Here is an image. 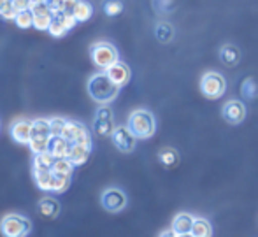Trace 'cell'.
Segmentation results:
<instances>
[{"mask_svg": "<svg viewBox=\"0 0 258 237\" xmlns=\"http://www.w3.org/2000/svg\"><path fill=\"white\" fill-rule=\"evenodd\" d=\"M86 90H88V95L92 100H95L100 105H105V104H111L112 100H116L121 86L116 85L105 71H100L88 79Z\"/></svg>", "mask_w": 258, "mask_h": 237, "instance_id": "cell-1", "label": "cell"}, {"mask_svg": "<svg viewBox=\"0 0 258 237\" xmlns=\"http://www.w3.org/2000/svg\"><path fill=\"white\" fill-rule=\"evenodd\" d=\"M126 127L137 139H151L156 132V120L153 112L148 109H136L130 112Z\"/></svg>", "mask_w": 258, "mask_h": 237, "instance_id": "cell-2", "label": "cell"}, {"mask_svg": "<svg viewBox=\"0 0 258 237\" xmlns=\"http://www.w3.org/2000/svg\"><path fill=\"white\" fill-rule=\"evenodd\" d=\"M30 232V218L21 213H7L0 220V234L4 237H28Z\"/></svg>", "mask_w": 258, "mask_h": 237, "instance_id": "cell-3", "label": "cell"}, {"mask_svg": "<svg viewBox=\"0 0 258 237\" xmlns=\"http://www.w3.org/2000/svg\"><path fill=\"white\" fill-rule=\"evenodd\" d=\"M90 58L100 71H107L112 64L119 60V53L114 44L107 41H99L90 46Z\"/></svg>", "mask_w": 258, "mask_h": 237, "instance_id": "cell-4", "label": "cell"}, {"mask_svg": "<svg viewBox=\"0 0 258 237\" xmlns=\"http://www.w3.org/2000/svg\"><path fill=\"white\" fill-rule=\"evenodd\" d=\"M201 92L206 98H211V100H218L223 97L227 92V81H225L223 74L216 71L206 72L201 78Z\"/></svg>", "mask_w": 258, "mask_h": 237, "instance_id": "cell-5", "label": "cell"}, {"mask_svg": "<svg viewBox=\"0 0 258 237\" xmlns=\"http://www.w3.org/2000/svg\"><path fill=\"white\" fill-rule=\"evenodd\" d=\"M100 206L104 207V211L111 214H118L121 211L126 209L128 206V197L118 187H109L100 193Z\"/></svg>", "mask_w": 258, "mask_h": 237, "instance_id": "cell-6", "label": "cell"}, {"mask_svg": "<svg viewBox=\"0 0 258 237\" xmlns=\"http://www.w3.org/2000/svg\"><path fill=\"white\" fill-rule=\"evenodd\" d=\"M114 129H116V125H114L112 109L109 107V104L100 105L95 111V118H93V130H95V134L100 137H111Z\"/></svg>", "mask_w": 258, "mask_h": 237, "instance_id": "cell-7", "label": "cell"}, {"mask_svg": "<svg viewBox=\"0 0 258 237\" xmlns=\"http://www.w3.org/2000/svg\"><path fill=\"white\" fill-rule=\"evenodd\" d=\"M61 136L67 141H71L72 144H92V136H90V130L86 129V125L81 122H74V120L65 122Z\"/></svg>", "mask_w": 258, "mask_h": 237, "instance_id": "cell-8", "label": "cell"}, {"mask_svg": "<svg viewBox=\"0 0 258 237\" xmlns=\"http://www.w3.org/2000/svg\"><path fill=\"white\" fill-rule=\"evenodd\" d=\"M111 141L114 148L121 153H132L137 146V137L132 134V130L126 125H118L114 132L111 134Z\"/></svg>", "mask_w": 258, "mask_h": 237, "instance_id": "cell-9", "label": "cell"}, {"mask_svg": "<svg viewBox=\"0 0 258 237\" xmlns=\"http://www.w3.org/2000/svg\"><path fill=\"white\" fill-rule=\"evenodd\" d=\"M246 105L242 104L237 98H232V100H227L221 107V118L228 123V125H241L246 120Z\"/></svg>", "mask_w": 258, "mask_h": 237, "instance_id": "cell-10", "label": "cell"}, {"mask_svg": "<svg viewBox=\"0 0 258 237\" xmlns=\"http://www.w3.org/2000/svg\"><path fill=\"white\" fill-rule=\"evenodd\" d=\"M76 25H78V21H76L74 16H69V14H65V13H54L53 23L48 32L51 37L60 39V37H63L67 32H71Z\"/></svg>", "mask_w": 258, "mask_h": 237, "instance_id": "cell-11", "label": "cell"}, {"mask_svg": "<svg viewBox=\"0 0 258 237\" xmlns=\"http://www.w3.org/2000/svg\"><path fill=\"white\" fill-rule=\"evenodd\" d=\"M32 129H34V120H18L11 125V137L18 144H27L30 142Z\"/></svg>", "mask_w": 258, "mask_h": 237, "instance_id": "cell-12", "label": "cell"}, {"mask_svg": "<svg viewBox=\"0 0 258 237\" xmlns=\"http://www.w3.org/2000/svg\"><path fill=\"white\" fill-rule=\"evenodd\" d=\"M105 72H107L109 78H111L118 86H121V88L125 85H128L130 78H132V71H130V67L121 60H118L116 64H112Z\"/></svg>", "mask_w": 258, "mask_h": 237, "instance_id": "cell-13", "label": "cell"}, {"mask_svg": "<svg viewBox=\"0 0 258 237\" xmlns=\"http://www.w3.org/2000/svg\"><path fill=\"white\" fill-rule=\"evenodd\" d=\"M37 211L41 216L48 218V220H54V218L60 216L61 204H60V200L54 199V197H42L37 204Z\"/></svg>", "mask_w": 258, "mask_h": 237, "instance_id": "cell-14", "label": "cell"}, {"mask_svg": "<svg viewBox=\"0 0 258 237\" xmlns=\"http://www.w3.org/2000/svg\"><path fill=\"white\" fill-rule=\"evenodd\" d=\"M71 148H72V142L65 139L63 136H51L48 151L51 153L54 158H67L69 153H71Z\"/></svg>", "mask_w": 258, "mask_h": 237, "instance_id": "cell-15", "label": "cell"}, {"mask_svg": "<svg viewBox=\"0 0 258 237\" xmlns=\"http://www.w3.org/2000/svg\"><path fill=\"white\" fill-rule=\"evenodd\" d=\"M194 221L195 216L191 213H177L172 220V230L176 232L177 235L181 234H190L191 228H194Z\"/></svg>", "mask_w": 258, "mask_h": 237, "instance_id": "cell-16", "label": "cell"}, {"mask_svg": "<svg viewBox=\"0 0 258 237\" xmlns=\"http://www.w3.org/2000/svg\"><path fill=\"white\" fill-rule=\"evenodd\" d=\"M90 155H92V144H72L71 153L67 158L74 163L76 167H81L88 162Z\"/></svg>", "mask_w": 258, "mask_h": 237, "instance_id": "cell-17", "label": "cell"}, {"mask_svg": "<svg viewBox=\"0 0 258 237\" xmlns=\"http://www.w3.org/2000/svg\"><path fill=\"white\" fill-rule=\"evenodd\" d=\"M220 60L227 67H235L241 62V49L235 44H223L220 47Z\"/></svg>", "mask_w": 258, "mask_h": 237, "instance_id": "cell-18", "label": "cell"}, {"mask_svg": "<svg viewBox=\"0 0 258 237\" xmlns=\"http://www.w3.org/2000/svg\"><path fill=\"white\" fill-rule=\"evenodd\" d=\"M179 153L174 148H162L158 151V162L162 163L165 169H174L179 165Z\"/></svg>", "mask_w": 258, "mask_h": 237, "instance_id": "cell-19", "label": "cell"}, {"mask_svg": "<svg viewBox=\"0 0 258 237\" xmlns=\"http://www.w3.org/2000/svg\"><path fill=\"white\" fill-rule=\"evenodd\" d=\"M32 176H34V183L39 190H42V192H49V190H51L53 170L32 169Z\"/></svg>", "mask_w": 258, "mask_h": 237, "instance_id": "cell-20", "label": "cell"}, {"mask_svg": "<svg viewBox=\"0 0 258 237\" xmlns=\"http://www.w3.org/2000/svg\"><path fill=\"white\" fill-rule=\"evenodd\" d=\"M155 37L158 39V42L167 44L174 39V27L167 21H158L155 25Z\"/></svg>", "mask_w": 258, "mask_h": 237, "instance_id": "cell-21", "label": "cell"}, {"mask_svg": "<svg viewBox=\"0 0 258 237\" xmlns=\"http://www.w3.org/2000/svg\"><path fill=\"white\" fill-rule=\"evenodd\" d=\"M56 162V158L51 155L49 151H44V153H37L34 155V160H32V169H44V170H53V165Z\"/></svg>", "mask_w": 258, "mask_h": 237, "instance_id": "cell-22", "label": "cell"}, {"mask_svg": "<svg viewBox=\"0 0 258 237\" xmlns=\"http://www.w3.org/2000/svg\"><path fill=\"white\" fill-rule=\"evenodd\" d=\"M93 16V6L88 2V0H79L78 7H76L74 11V18L78 23H85V21H88L90 18Z\"/></svg>", "mask_w": 258, "mask_h": 237, "instance_id": "cell-23", "label": "cell"}, {"mask_svg": "<svg viewBox=\"0 0 258 237\" xmlns=\"http://www.w3.org/2000/svg\"><path fill=\"white\" fill-rule=\"evenodd\" d=\"M34 13H32L30 9H25V11H18L16 16H14V23H16L18 28H21V30H28V28L34 27Z\"/></svg>", "mask_w": 258, "mask_h": 237, "instance_id": "cell-24", "label": "cell"}, {"mask_svg": "<svg viewBox=\"0 0 258 237\" xmlns=\"http://www.w3.org/2000/svg\"><path fill=\"white\" fill-rule=\"evenodd\" d=\"M191 234H194L195 237H213V227H211V223L206 220V218L195 216Z\"/></svg>", "mask_w": 258, "mask_h": 237, "instance_id": "cell-25", "label": "cell"}, {"mask_svg": "<svg viewBox=\"0 0 258 237\" xmlns=\"http://www.w3.org/2000/svg\"><path fill=\"white\" fill-rule=\"evenodd\" d=\"M69 187H71V176H67V174L53 172L51 190H49V192H53V193H63V192H67Z\"/></svg>", "mask_w": 258, "mask_h": 237, "instance_id": "cell-26", "label": "cell"}, {"mask_svg": "<svg viewBox=\"0 0 258 237\" xmlns=\"http://www.w3.org/2000/svg\"><path fill=\"white\" fill-rule=\"evenodd\" d=\"M49 139H51V136H32L30 142H28V148H30V151L34 153V155L44 153V151H48Z\"/></svg>", "mask_w": 258, "mask_h": 237, "instance_id": "cell-27", "label": "cell"}, {"mask_svg": "<svg viewBox=\"0 0 258 237\" xmlns=\"http://www.w3.org/2000/svg\"><path fill=\"white\" fill-rule=\"evenodd\" d=\"M241 95L246 100H255L258 97V85L253 78H246L241 85Z\"/></svg>", "mask_w": 258, "mask_h": 237, "instance_id": "cell-28", "label": "cell"}, {"mask_svg": "<svg viewBox=\"0 0 258 237\" xmlns=\"http://www.w3.org/2000/svg\"><path fill=\"white\" fill-rule=\"evenodd\" d=\"M102 11L105 16L116 18L123 13V2L121 0H104L102 2Z\"/></svg>", "mask_w": 258, "mask_h": 237, "instance_id": "cell-29", "label": "cell"}, {"mask_svg": "<svg viewBox=\"0 0 258 237\" xmlns=\"http://www.w3.org/2000/svg\"><path fill=\"white\" fill-rule=\"evenodd\" d=\"M74 169H76V165L69 158H56V162H54V165H53V172L67 174V176H72Z\"/></svg>", "mask_w": 258, "mask_h": 237, "instance_id": "cell-30", "label": "cell"}, {"mask_svg": "<svg viewBox=\"0 0 258 237\" xmlns=\"http://www.w3.org/2000/svg\"><path fill=\"white\" fill-rule=\"evenodd\" d=\"M16 7H14L13 0H0V18L7 21H13L14 16H16Z\"/></svg>", "mask_w": 258, "mask_h": 237, "instance_id": "cell-31", "label": "cell"}, {"mask_svg": "<svg viewBox=\"0 0 258 237\" xmlns=\"http://www.w3.org/2000/svg\"><path fill=\"white\" fill-rule=\"evenodd\" d=\"M53 16L54 14H42V16H34V28H37V30L41 32H48L49 27H51L53 23Z\"/></svg>", "mask_w": 258, "mask_h": 237, "instance_id": "cell-32", "label": "cell"}, {"mask_svg": "<svg viewBox=\"0 0 258 237\" xmlns=\"http://www.w3.org/2000/svg\"><path fill=\"white\" fill-rule=\"evenodd\" d=\"M65 118H60V116H54V118H49V125H51V134L53 136H61V130L65 127Z\"/></svg>", "mask_w": 258, "mask_h": 237, "instance_id": "cell-33", "label": "cell"}, {"mask_svg": "<svg viewBox=\"0 0 258 237\" xmlns=\"http://www.w3.org/2000/svg\"><path fill=\"white\" fill-rule=\"evenodd\" d=\"M153 6L156 7V13H172V0H153Z\"/></svg>", "mask_w": 258, "mask_h": 237, "instance_id": "cell-34", "label": "cell"}, {"mask_svg": "<svg viewBox=\"0 0 258 237\" xmlns=\"http://www.w3.org/2000/svg\"><path fill=\"white\" fill-rule=\"evenodd\" d=\"M78 4H79V0H65L61 13L69 14V16H74V11H76V7H78Z\"/></svg>", "mask_w": 258, "mask_h": 237, "instance_id": "cell-35", "label": "cell"}, {"mask_svg": "<svg viewBox=\"0 0 258 237\" xmlns=\"http://www.w3.org/2000/svg\"><path fill=\"white\" fill-rule=\"evenodd\" d=\"M49 6V9L53 11V13H61V9H63V4L65 0H46Z\"/></svg>", "mask_w": 258, "mask_h": 237, "instance_id": "cell-36", "label": "cell"}, {"mask_svg": "<svg viewBox=\"0 0 258 237\" xmlns=\"http://www.w3.org/2000/svg\"><path fill=\"white\" fill-rule=\"evenodd\" d=\"M14 2V7L16 11H25V9H30V0H13Z\"/></svg>", "mask_w": 258, "mask_h": 237, "instance_id": "cell-37", "label": "cell"}, {"mask_svg": "<svg viewBox=\"0 0 258 237\" xmlns=\"http://www.w3.org/2000/svg\"><path fill=\"white\" fill-rule=\"evenodd\" d=\"M158 237H177V234L172 230V228H167V230H162V232H160Z\"/></svg>", "mask_w": 258, "mask_h": 237, "instance_id": "cell-38", "label": "cell"}, {"mask_svg": "<svg viewBox=\"0 0 258 237\" xmlns=\"http://www.w3.org/2000/svg\"><path fill=\"white\" fill-rule=\"evenodd\" d=\"M177 237H195L194 234H191V232H190V234H181V235H177Z\"/></svg>", "mask_w": 258, "mask_h": 237, "instance_id": "cell-39", "label": "cell"}, {"mask_svg": "<svg viewBox=\"0 0 258 237\" xmlns=\"http://www.w3.org/2000/svg\"><path fill=\"white\" fill-rule=\"evenodd\" d=\"M30 2H46V0H30Z\"/></svg>", "mask_w": 258, "mask_h": 237, "instance_id": "cell-40", "label": "cell"}]
</instances>
